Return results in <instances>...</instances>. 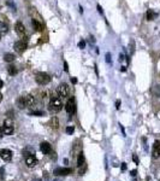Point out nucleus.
Returning <instances> with one entry per match:
<instances>
[{
    "instance_id": "nucleus-32",
    "label": "nucleus",
    "mask_w": 160,
    "mask_h": 181,
    "mask_svg": "<svg viewBox=\"0 0 160 181\" xmlns=\"http://www.w3.org/2000/svg\"><path fill=\"white\" fill-rule=\"evenodd\" d=\"M122 169H123V170H125V169H126V165H125V163H123V165H122Z\"/></svg>"
},
{
    "instance_id": "nucleus-5",
    "label": "nucleus",
    "mask_w": 160,
    "mask_h": 181,
    "mask_svg": "<svg viewBox=\"0 0 160 181\" xmlns=\"http://www.w3.org/2000/svg\"><path fill=\"white\" fill-rule=\"evenodd\" d=\"M57 93L60 98H68L69 94H70V87H69L68 83H65V82L60 83L57 88Z\"/></svg>"
},
{
    "instance_id": "nucleus-26",
    "label": "nucleus",
    "mask_w": 160,
    "mask_h": 181,
    "mask_svg": "<svg viewBox=\"0 0 160 181\" xmlns=\"http://www.w3.org/2000/svg\"><path fill=\"white\" fill-rule=\"evenodd\" d=\"M3 136H4V132H3V128L0 127V139H1Z\"/></svg>"
},
{
    "instance_id": "nucleus-17",
    "label": "nucleus",
    "mask_w": 160,
    "mask_h": 181,
    "mask_svg": "<svg viewBox=\"0 0 160 181\" xmlns=\"http://www.w3.org/2000/svg\"><path fill=\"white\" fill-rule=\"evenodd\" d=\"M16 104H17V106H18L19 109H24V108H25V103H24V99H23V95L17 99Z\"/></svg>"
},
{
    "instance_id": "nucleus-15",
    "label": "nucleus",
    "mask_w": 160,
    "mask_h": 181,
    "mask_svg": "<svg viewBox=\"0 0 160 181\" xmlns=\"http://www.w3.org/2000/svg\"><path fill=\"white\" fill-rule=\"evenodd\" d=\"M146 16H147V19H148V21H154V19L158 17V13H157L155 11H153V10H148L147 13H146Z\"/></svg>"
},
{
    "instance_id": "nucleus-24",
    "label": "nucleus",
    "mask_w": 160,
    "mask_h": 181,
    "mask_svg": "<svg viewBox=\"0 0 160 181\" xmlns=\"http://www.w3.org/2000/svg\"><path fill=\"white\" fill-rule=\"evenodd\" d=\"M84 46H85V42H84L83 40L78 42V47H80V48H84Z\"/></svg>"
},
{
    "instance_id": "nucleus-18",
    "label": "nucleus",
    "mask_w": 160,
    "mask_h": 181,
    "mask_svg": "<svg viewBox=\"0 0 160 181\" xmlns=\"http://www.w3.org/2000/svg\"><path fill=\"white\" fill-rule=\"evenodd\" d=\"M8 24H5L4 22L0 21V34H5V33H8Z\"/></svg>"
},
{
    "instance_id": "nucleus-29",
    "label": "nucleus",
    "mask_w": 160,
    "mask_h": 181,
    "mask_svg": "<svg viewBox=\"0 0 160 181\" xmlns=\"http://www.w3.org/2000/svg\"><path fill=\"white\" fill-rule=\"evenodd\" d=\"M106 61H107V63H110V55H108V53L106 55Z\"/></svg>"
},
{
    "instance_id": "nucleus-4",
    "label": "nucleus",
    "mask_w": 160,
    "mask_h": 181,
    "mask_svg": "<svg viewBox=\"0 0 160 181\" xmlns=\"http://www.w3.org/2000/svg\"><path fill=\"white\" fill-rule=\"evenodd\" d=\"M24 159H25V164L28 165L29 168H34L35 165L38 164V159H36V157L31 152L25 151L24 152Z\"/></svg>"
},
{
    "instance_id": "nucleus-28",
    "label": "nucleus",
    "mask_w": 160,
    "mask_h": 181,
    "mask_svg": "<svg viewBox=\"0 0 160 181\" xmlns=\"http://www.w3.org/2000/svg\"><path fill=\"white\" fill-rule=\"evenodd\" d=\"M3 86H4V82H3V80L0 79V89L3 88Z\"/></svg>"
},
{
    "instance_id": "nucleus-11",
    "label": "nucleus",
    "mask_w": 160,
    "mask_h": 181,
    "mask_svg": "<svg viewBox=\"0 0 160 181\" xmlns=\"http://www.w3.org/2000/svg\"><path fill=\"white\" fill-rule=\"evenodd\" d=\"M40 150H41V152H42L44 155H49V153L52 152V146H51L49 142L44 141L40 144Z\"/></svg>"
},
{
    "instance_id": "nucleus-3",
    "label": "nucleus",
    "mask_w": 160,
    "mask_h": 181,
    "mask_svg": "<svg viewBox=\"0 0 160 181\" xmlns=\"http://www.w3.org/2000/svg\"><path fill=\"white\" fill-rule=\"evenodd\" d=\"M3 132L5 135H11V134L13 133V130H15V127H13V122H12V120L11 118H6L5 121H4V123H3Z\"/></svg>"
},
{
    "instance_id": "nucleus-6",
    "label": "nucleus",
    "mask_w": 160,
    "mask_h": 181,
    "mask_svg": "<svg viewBox=\"0 0 160 181\" xmlns=\"http://www.w3.org/2000/svg\"><path fill=\"white\" fill-rule=\"evenodd\" d=\"M65 110L68 112L69 115H72L76 112V102L74 98H69V100L66 102V105H65Z\"/></svg>"
},
{
    "instance_id": "nucleus-1",
    "label": "nucleus",
    "mask_w": 160,
    "mask_h": 181,
    "mask_svg": "<svg viewBox=\"0 0 160 181\" xmlns=\"http://www.w3.org/2000/svg\"><path fill=\"white\" fill-rule=\"evenodd\" d=\"M48 109L51 112H59L63 109V103L59 95H57L55 93L51 95L49 98V104H48Z\"/></svg>"
},
{
    "instance_id": "nucleus-23",
    "label": "nucleus",
    "mask_w": 160,
    "mask_h": 181,
    "mask_svg": "<svg viewBox=\"0 0 160 181\" xmlns=\"http://www.w3.org/2000/svg\"><path fill=\"white\" fill-rule=\"evenodd\" d=\"M74 130H75L74 126H69L68 128H66V133H68V134H72V133H74Z\"/></svg>"
},
{
    "instance_id": "nucleus-33",
    "label": "nucleus",
    "mask_w": 160,
    "mask_h": 181,
    "mask_svg": "<svg viewBox=\"0 0 160 181\" xmlns=\"http://www.w3.org/2000/svg\"><path fill=\"white\" fill-rule=\"evenodd\" d=\"M136 170H132V173H131V175H132V176H135V175H136Z\"/></svg>"
},
{
    "instance_id": "nucleus-2",
    "label": "nucleus",
    "mask_w": 160,
    "mask_h": 181,
    "mask_svg": "<svg viewBox=\"0 0 160 181\" xmlns=\"http://www.w3.org/2000/svg\"><path fill=\"white\" fill-rule=\"evenodd\" d=\"M35 81L38 82L39 85L45 86V85L51 82V76H49L47 72L40 71V72H36V74H35Z\"/></svg>"
},
{
    "instance_id": "nucleus-12",
    "label": "nucleus",
    "mask_w": 160,
    "mask_h": 181,
    "mask_svg": "<svg viewBox=\"0 0 160 181\" xmlns=\"http://www.w3.org/2000/svg\"><path fill=\"white\" fill-rule=\"evenodd\" d=\"M23 99H24V103H25V108L34 106V104H35V97H34V95L31 94L23 95Z\"/></svg>"
},
{
    "instance_id": "nucleus-13",
    "label": "nucleus",
    "mask_w": 160,
    "mask_h": 181,
    "mask_svg": "<svg viewBox=\"0 0 160 181\" xmlns=\"http://www.w3.org/2000/svg\"><path fill=\"white\" fill-rule=\"evenodd\" d=\"M15 29H16V33H17L21 38H24V36H25V27L23 25L22 22H17L15 25Z\"/></svg>"
},
{
    "instance_id": "nucleus-14",
    "label": "nucleus",
    "mask_w": 160,
    "mask_h": 181,
    "mask_svg": "<svg viewBox=\"0 0 160 181\" xmlns=\"http://www.w3.org/2000/svg\"><path fill=\"white\" fill-rule=\"evenodd\" d=\"M31 23H33V27H34V29L36 30V32H42V29H44V27H42V24H41V22H39L38 19H33L31 21Z\"/></svg>"
},
{
    "instance_id": "nucleus-9",
    "label": "nucleus",
    "mask_w": 160,
    "mask_h": 181,
    "mask_svg": "<svg viewBox=\"0 0 160 181\" xmlns=\"http://www.w3.org/2000/svg\"><path fill=\"white\" fill-rule=\"evenodd\" d=\"M152 157L154 159L160 157V141L159 140H155L154 141V145H153V149H152Z\"/></svg>"
},
{
    "instance_id": "nucleus-30",
    "label": "nucleus",
    "mask_w": 160,
    "mask_h": 181,
    "mask_svg": "<svg viewBox=\"0 0 160 181\" xmlns=\"http://www.w3.org/2000/svg\"><path fill=\"white\" fill-rule=\"evenodd\" d=\"M71 82H72V83H76V82H77V79L72 77V79H71Z\"/></svg>"
},
{
    "instance_id": "nucleus-10",
    "label": "nucleus",
    "mask_w": 160,
    "mask_h": 181,
    "mask_svg": "<svg viewBox=\"0 0 160 181\" xmlns=\"http://www.w3.org/2000/svg\"><path fill=\"white\" fill-rule=\"evenodd\" d=\"M72 173V169L71 168H57L54 169V175L57 176H65V175H69V174Z\"/></svg>"
},
{
    "instance_id": "nucleus-19",
    "label": "nucleus",
    "mask_w": 160,
    "mask_h": 181,
    "mask_svg": "<svg viewBox=\"0 0 160 181\" xmlns=\"http://www.w3.org/2000/svg\"><path fill=\"white\" fill-rule=\"evenodd\" d=\"M83 164H84V155L83 152H80L78 159H77V165H78V167H82Z\"/></svg>"
},
{
    "instance_id": "nucleus-8",
    "label": "nucleus",
    "mask_w": 160,
    "mask_h": 181,
    "mask_svg": "<svg viewBox=\"0 0 160 181\" xmlns=\"http://www.w3.org/2000/svg\"><path fill=\"white\" fill-rule=\"evenodd\" d=\"M0 157L5 162H10L12 159V151L8 149H3L0 151Z\"/></svg>"
},
{
    "instance_id": "nucleus-7",
    "label": "nucleus",
    "mask_w": 160,
    "mask_h": 181,
    "mask_svg": "<svg viewBox=\"0 0 160 181\" xmlns=\"http://www.w3.org/2000/svg\"><path fill=\"white\" fill-rule=\"evenodd\" d=\"M27 39V38H25ZM25 39H22V40H18L17 42L15 44V50L16 52H18V53H23L25 50H27V47H28V45H27V40Z\"/></svg>"
},
{
    "instance_id": "nucleus-21",
    "label": "nucleus",
    "mask_w": 160,
    "mask_h": 181,
    "mask_svg": "<svg viewBox=\"0 0 160 181\" xmlns=\"http://www.w3.org/2000/svg\"><path fill=\"white\" fill-rule=\"evenodd\" d=\"M51 122H52V125H53V126H52V128H55V129H57V128H58V120H57V118L55 117H53L52 118V121H51Z\"/></svg>"
},
{
    "instance_id": "nucleus-31",
    "label": "nucleus",
    "mask_w": 160,
    "mask_h": 181,
    "mask_svg": "<svg viewBox=\"0 0 160 181\" xmlns=\"http://www.w3.org/2000/svg\"><path fill=\"white\" fill-rule=\"evenodd\" d=\"M134 161H135V163H138V159H137V157L134 155Z\"/></svg>"
},
{
    "instance_id": "nucleus-16",
    "label": "nucleus",
    "mask_w": 160,
    "mask_h": 181,
    "mask_svg": "<svg viewBox=\"0 0 160 181\" xmlns=\"http://www.w3.org/2000/svg\"><path fill=\"white\" fill-rule=\"evenodd\" d=\"M15 59L16 57L15 55H12V53H6V55L4 56V61H5L6 63H12Z\"/></svg>"
},
{
    "instance_id": "nucleus-25",
    "label": "nucleus",
    "mask_w": 160,
    "mask_h": 181,
    "mask_svg": "<svg viewBox=\"0 0 160 181\" xmlns=\"http://www.w3.org/2000/svg\"><path fill=\"white\" fill-rule=\"evenodd\" d=\"M64 69H65V71H69V68H68V63H66V62H64Z\"/></svg>"
},
{
    "instance_id": "nucleus-35",
    "label": "nucleus",
    "mask_w": 160,
    "mask_h": 181,
    "mask_svg": "<svg viewBox=\"0 0 160 181\" xmlns=\"http://www.w3.org/2000/svg\"><path fill=\"white\" fill-rule=\"evenodd\" d=\"M159 76H160V74H159Z\"/></svg>"
},
{
    "instance_id": "nucleus-34",
    "label": "nucleus",
    "mask_w": 160,
    "mask_h": 181,
    "mask_svg": "<svg viewBox=\"0 0 160 181\" xmlns=\"http://www.w3.org/2000/svg\"><path fill=\"white\" fill-rule=\"evenodd\" d=\"M1 100H3V94L0 93V103H1Z\"/></svg>"
},
{
    "instance_id": "nucleus-22",
    "label": "nucleus",
    "mask_w": 160,
    "mask_h": 181,
    "mask_svg": "<svg viewBox=\"0 0 160 181\" xmlns=\"http://www.w3.org/2000/svg\"><path fill=\"white\" fill-rule=\"evenodd\" d=\"M30 115L31 116H42L44 112H42V111H31Z\"/></svg>"
},
{
    "instance_id": "nucleus-27",
    "label": "nucleus",
    "mask_w": 160,
    "mask_h": 181,
    "mask_svg": "<svg viewBox=\"0 0 160 181\" xmlns=\"http://www.w3.org/2000/svg\"><path fill=\"white\" fill-rule=\"evenodd\" d=\"M119 105H121V102H119V100H117V102H116V108H117V109H119Z\"/></svg>"
},
{
    "instance_id": "nucleus-20",
    "label": "nucleus",
    "mask_w": 160,
    "mask_h": 181,
    "mask_svg": "<svg viewBox=\"0 0 160 181\" xmlns=\"http://www.w3.org/2000/svg\"><path fill=\"white\" fill-rule=\"evenodd\" d=\"M8 72L11 75V76H13V75L17 74V68H16L15 65H10L8 68Z\"/></svg>"
}]
</instances>
